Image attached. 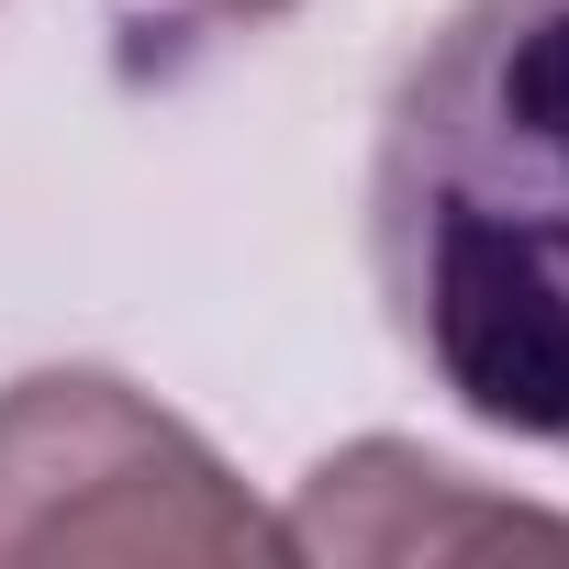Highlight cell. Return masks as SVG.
<instances>
[{"label": "cell", "instance_id": "6da1fadb", "mask_svg": "<svg viewBox=\"0 0 569 569\" xmlns=\"http://www.w3.org/2000/svg\"><path fill=\"white\" fill-rule=\"evenodd\" d=\"M369 268L413 369L569 458V0H458L369 157Z\"/></svg>", "mask_w": 569, "mask_h": 569}, {"label": "cell", "instance_id": "7a4b0ae2", "mask_svg": "<svg viewBox=\"0 0 569 569\" xmlns=\"http://www.w3.org/2000/svg\"><path fill=\"white\" fill-rule=\"evenodd\" d=\"M0 558H291L234 469L112 369H34L0 391Z\"/></svg>", "mask_w": 569, "mask_h": 569}, {"label": "cell", "instance_id": "3957f363", "mask_svg": "<svg viewBox=\"0 0 569 569\" xmlns=\"http://www.w3.org/2000/svg\"><path fill=\"white\" fill-rule=\"evenodd\" d=\"M179 12H201V23H279V12H302V0H179Z\"/></svg>", "mask_w": 569, "mask_h": 569}]
</instances>
